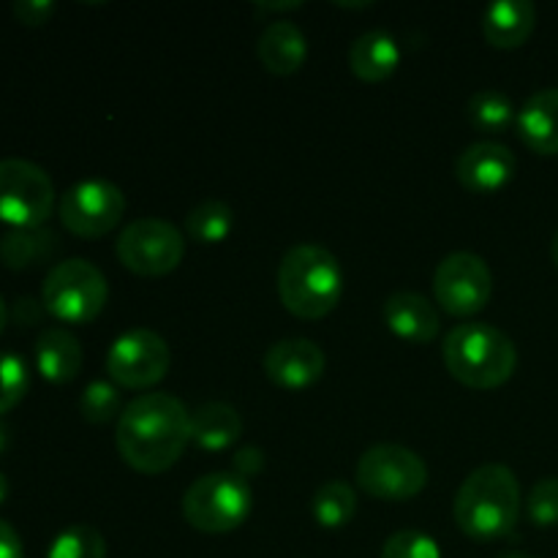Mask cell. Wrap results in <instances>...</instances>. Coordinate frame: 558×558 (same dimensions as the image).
<instances>
[{
	"label": "cell",
	"mask_w": 558,
	"mask_h": 558,
	"mask_svg": "<svg viewBox=\"0 0 558 558\" xmlns=\"http://www.w3.org/2000/svg\"><path fill=\"white\" fill-rule=\"evenodd\" d=\"M114 445L134 472L163 474L191 445V412L169 392H145L118 417Z\"/></svg>",
	"instance_id": "1"
},
{
	"label": "cell",
	"mask_w": 558,
	"mask_h": 558,
	"mask_svg": "<svg viewBox=\"0 0 558 558\" xmlns=\"http://www.w3.org/2000/svg\"><path fill=\"white\" fill-rule=\"evenodd\" d=\"M521 515V483L512 469L488 463L469 474L452 501V518L466 537L490 543L515 529Z\"/></svg>",
	"instance_id": "2"
},
{
	"label": "cell",
	"mask_w": 558,
	"mask_h": 558,
	"mask_svg": "<svg viewBox=\"0 0 558 558\" xmlns=\"http://www.w3.org/2000/svg\"><path fill=\"white\" fill-rule=\"evenodd\" d=\"M278 298L292 316L316 322L330 316L343 298V270L322 245H294L278 265Z\"/></svg>",
	"instance_id": "3"
},
{
	"label": "cell",
	"mask_w": 558,
	"mask_h": 558,
	"mask_svg": "<svg viewBox=\"0 0 558 558\" xmlns=\"http://www.w3.org/2000/svg\"><path fill=\"white\" fill-rule=\"evenodd\" d=\"M445 365L469 390H496L518 368V349L505 330L485 322L452 327L445 338Z\"/></svg>",
	"instance_id": "4"
},
{
	"label": "cell",
	"mask_w": 558,
	"mask_h": 558,
	"mask_svg": "<svg viewBox=\"0 0 558 558\" xmlns=\"http://www.w3.org/2000/svg\"><path fill=\"white\" fill-rule=\"evenodd\" d=\"M254 510V490L248 480L234 472H213L189 485L183 496V515L202 534H227L243 526Z\"/></svg>",
	"instance_id": "5"
},
{
	"label": "cell",
	"mask_w": 558,
	"mask_h": 558,
	"mask_svg": "<svg viewBox=\"0 0 558 558\" xmlns=\"http://www.w3.org/2000/svg\"><path fill=\"white\" fill-rule=\"evenodd\" d=\"M109 287L104 272L93 262L65 259L47 272L41 303L47 314L65 325H87L107 308Z\"/></svg>",
	"instance_id": "6"
},
{
	"label": "cell",
	"mask_w": 558,
	"mask_h": 558,
	"mask_svg": "<svg viewBox=\"0 0 558 558\" xmlns=\"http://www.w3.org/2000/svg\"><path fill=\"white\" fill-rule=\"evenodd\" d=\"M357 485L379 501H409L428 485V466L401 445H374L360 456Z\"/></svg>",
	"instance_id": "7"
},
{
	"label": "cell",
	"mask_w": 558,
	"mask_h": 558,
	"mask_svg": "<svg viewBox=\"0 0 558 558\" xmlns=\"http://www.w3.org/2000/svg\"><path fill=\"white\" fill-rule=\"evenodd\" d=\"M118 259L142 278H161L178 270L185 256V238L163 218H136L120 232Z\"/></svg>",
	"instance_id": "8"
},
{
	"label": "cell",
	"mask_w": 558,
	"mask_h": 558,
	"mask_svg": "<svg viewBox=\"0 0 558 558\" xmlns=\"http://www.w3.org/2000/svg\"><path fill=\"white\" fill-rule=\"evenodd\" d=\"M54 210V185L38 163L0 161V221L14 229H38Z\"/></svg>",
	"instance_id": "9"
},
{
	"label": "cell",
	"mask_w": 558,
	"mask_h": 558,
	"mask_svg": "<svg viewBox=\"0 0 558 558\" xmlns=\"http://www.w3.org/2000/svg\"><path fill=\"white\" fill-rule=\"evenodd\" d=\"M494 276L483 256L456 251L445 256L434 272V298L445 314L469 319L490 303Z\"/></svg>",
	"instance_id": "10"
},
{
	"label": "cell",
	"mask_w": 558,
	"mask_h": 558,
	"mask_svg": "<svg viewBox=\"0 0 558 558\" xmlns=\"http://www.w3.org/2000/svg\"><path fill=\"white\" fill-rule=\"evenodd\" d=\"M60 223L82 240H98L112 232L125 216L123 191L107 180H82L60 196Z\"/></svg>",
	"instance_id": "11"
},
{
	"label": "cell",
	"mask_w": 558,
	"mask_h": 558,
	"mask_svg": "<svg viewBox=\"0 0 558 558\" xmlns=\"http://www.w3.org/2000/svg\"><path fill=\"white\" fill-rule=\"evenodd\" d=\"M172 352L158 332L134 327L112 343L107 354L109 379L125 390H150L169 374Z\"/></svg>",
	"instance_id": "12"
},
{
	"label": "cell",
	"mask_w": 558,
	"mask_h": 558,
	"mask_svg": "<svg viewBox=\"0 0 558 558\" xmlns=\"http://www.w3.org/2000/svg\"><path fill=\"white\" fill-rule=\"evenodd\" d=\"M265 374L276 387L300 392L314 387L325 376L327 357L319 343L308 338H283L265 352Z\"/></svg>",
	"instance_id": "13"
},
{
	"label": "cell",
	"mask_w": 558,
	"mask_h": 558,
	"mask_svg": "<svg viewBox=\"0 0 558 558\" xmlns=\"http://www.w3.org/2000/svg\"><path fill=\"white\" fill-rule=\"evenodd\" d=\"M515 153L499 142H474L458 156L456 178L472 194H496L515 178Z\"/></svg>",
	"instance_id": "14"
},
{
	"label": "cell",
	"mask_w": 558,
	"mask_h": 558,
	"mask_svg": "<svg viewBox=\"0 0 558 558\" xmlns=\"http://www.w3.org/2000/svg\"><path fill=\"white\" fill-rule=\"evenodd\" d=\"M385 325L398 338L412 343H430L439 336V311L425 294L396 292L385 300Z\"/></svg>",
	"instance_id": "15"
},
{
	"label": "cell",
	"mask_w": 558,
	"mask_h": 558,
	"mask_svg": "<svg viewBox=\"0 0 558 558\" xmlns=\"http://www.w3.org/2000/svg\"><path fill=\"white\" fill-rule=\"evenodd\" d=\"M256 54L270 74L292 76L303 69L305 58H308V41L294 22L276 20L262 31L259 41H256Z\"/></svg>",
	"instance_id": "16"
},
{
	"label": "cell",
	"mask_w": 558,
	"mask_h": 558,
	"mask_svg": "<svg viewBox=\"0 0 558 558\" xmlns=\"http://www.w3.org/2000/svg\"><path fill=\"white\" fill-rule=\"evenodd\" d=\"M518 136L537 156H558V90L548 87L529 98L515 120Z\"/></svg>",
	"instance_id": "17"
},
{
	"label": "cell",
	"mask_w": 558,
	"mask_h": 558,
	"mask_svg": "<svg viewBox=\"0 0 558 558\" xmlns=\"http://www.w3.org/2000/svg\"><path fill=\"white\" fill-rule=\"evenodd\" d=\"M82 343L65 327H47L36 338V368L52 385H69L82 371Z\"/></svg>",
	"instance_id": "18"
},
{
	"label": "cell",
	"mask_w": 558,
	"mask_h": 558,
	"mask_svg": "<svg viewBox=\"0 0 558 558\" xmlns=\"http://www.w3.org/2000/svg\"><path fill=\"white\" fill-rule=\"evenodd\" d=\"M537 25V9L529 0H499L483 16V33L490 47L518 49Z\"/></svg>",
	"instance_id": "19"
},
{
	"label": "cell",
	"mask_w": 558,
	"mask_h": 558,
	"mask_svg": "<svg viewBox=\"0 0 558 558\" xmlns=\"http://www.w3.org/2000/svg\"><path fill=\"white\" fill-rule=\"evenodd\" d=\"M398 63H401V49H398L396 38L385 31L363 33L349 47V69L357 80L371 82V85L390 80Z\"/></svg>",
	"instance_id": "20"
},
{
	"label": "cell",
	"mask_w": 558,
	"mask_h": 558,
	"mask_svg": "<svg viewBox=\"0 0 558 558\" xmlns=\"http://www.w3.org/2000/svg\"><path fill=\"white\" fill-rule=\"evenodd\" d=\"M240 434H243V420H240L238 409L229 403L210 401L202 403L194 414H191V441L207 452H221L238 445Z\"/></svg>",
	"instance_id": "21"
},
{
	"label": "cell",
	"mask_w": 558,
	"mask_h": 558,
	"mask_svg": "<svg viewBox=\"0 0 558 558\" xmlns=\"http://www.w3.org/2000/svg\"><path fill=\"white\" fill-rule=\"evenodd\" d=\"M58 248L60 238L52 229H11V232H5L0 238V262L9 270L16 272L33 270V267H41L47 262H52Z\"/></svg>",
	"instance_id": "22"
},
{
	"label": "cell",
	"mask_w": 558,
	"mask_h": 558,
	"mask_svg": "<svg viewBox=\"0 0 558 558\" xmlns=\"http://www.w3.org/2000/svg\"><path fill=\"white\" fill-rule=\"evenodd\" d=\"M234 213L227 202L207 199L199 202L185 218V234L202 245H218L232 234Z\"/></svg>",
	"instance_id": "23"
},
{
	"label": "cell",
	"mask_w": 558,
	"mask_h": 558,
	"mask_svg": "<svg viewBox=\"0 0 558 558\" xmlns=\"http://www.w3.org/2000/svg\"><path fill=\"white\" fill-rule=\"evenodd\" d=\"M311 510L322 529H343L347 523H352L354 512H357V494L343 480H330L316 490Z\"/></svg>",
	"instance_id": "24"
},
{
	"label": "cell",
	"mask_w": 558,
	"mask_h": 558,
	"mask_svg": "<svg viewBox=\"0 0 558 558\" xmlns=\"http://www.w3.org/2000/svg\"><path fill=\"white\" fill-rule=\"evenodd\" d=\"M466 118L483 134H505L510 131V125L515 123L518 114L512 107L510 96L499 90H480L469 98L466 104Z\"/></svg>",
	"instance_id": "25"
},
{
	"label": "cell",
	"mask_w": 558,
	"mask_h": 558,
	"mask_svg": "<svg viewBox=\"0 0 558 558\" xmlns=\"http://www.w3.org/2000/svg\"><path fill=\"white\" fill-rule=\"evenodd\" d=\"M47 558H107V543L98 529L76 523L54 537Z\"/></svg>",
	"instance_id": "26"
},
{
	"label": "cell",
	"mask_w": 558,
	"mask_h": 558,
	"mask_svg": "<svg viewBox=\"0 0 558 558\" xmlns=\"http://www.w3.org/2000/svg\"><path fill=\"white\" fill-rule=\"evenodd\" d=\"M80 414L85 423L90 425H107L114 417L123 414V401H120V390L112 381H90L80 398Z\"/></svg>",
	"instance_id": "27"
},
{
	"label": "cell",
	"mask_w": 558,
	"mask_h": 558,
	"mask_svg": "<svg viewBox=\"0 0 558 558\" xmlns=\"http://www.w3.org/2000/svg\"><path fill=\"white\" fill-rule=\"evenodd\" d=\"M31 390L27 363L14 352H0V417L9 414Z\"/></svg>",
	"instance_id": "28"
},
{
	"label": "cell",
	"mask_w": 558,
	"mask_h": 558,
	"mask_svg": "<svg viewBox=\"0 0 558 558\" xmlns=\"http://www.w3.org/2000/svg\"><path fill=\"white\" fill-rule=\"evenodd\" d=\"M381 558H441L439 543L417 529H403L387 537Z\"/></svg>",
	"instance_id": "29"
},
{
	"label": "cell",
	"mask_w": 558,
	"mask_h": 558,
	"mask_svg": "<svg viewBox=\"0 0 558 558\" xmlns=\"http://www.w3.org/2000/svg\"><path fill=\"white\" fill-rule=\"evenodd\" d=\"M526 512L534 526H558V477H545L534 485L526 499Z\"/></svg>",
	"instance_id": "30"
},
{
	"label": "cell",
	"mask_w": 558,
	"mask_h": 558,
	"mask_svg": "<svg viewBox=\"0 0 558 558\" xmlns=\"http://www.w3.org/2000/svg\"><path fill=\"white\" fill-rule=\"evenodd\" d=\"M11 14H14L16 22H22V25L41 27L47 25L49 16L54 14V3H49V0H16V3L11 5Z\"/></svg>",
	"instance_id": "31"
},
{
	"label": "cell",
	"mask_w": 558,
	"mask_h": 558,
	"mask_svg": "<svg viewBox=\"0 0 558 558\" xmlns=\"http://www.w3.org/2000/svg\"><path fill=\"white\" fill-rule=\"evenodd\" d=\"M232 466L238 477L243 480L256 477V474H262V469H265V452H262L259 447H251V445L240 447L232 458Z\"/></svg>",
	"instance_id": "32"
},
{
	"label": "cell",
	"mask_w": 558,
	"mask_h": 558,
	"mask_svg": "<svg viewBox=\"0 0 558 558\" xmlns=\"http://www.w3.org/2000/svg\"><path fill=\"white\" fill-rule=\"evenodd\" d=\"M44 303H38V300H33V298H20L14 303V311H11V314H14V319H16V325L20 327H27V325H38V322H41V316H44Z\"/></svg>",
	"instance_id": "33"
},
{
	"label": "cell",
	"mask_w": 558,
	"mask_h": 558,
	"mask_svg": "<svg viewBox=\"0 0 558 558\" xmlns=\"http://www.w3.org/2000/svg\"><path fill=\"white\" fill-rule=\"evenodd\" d=\"M0 558H25L20 534L5 521H0Z\"/></svg>",
	"instance_id": "34"
},
{
	"label": "cell",
	"mask_w": 558,
	"mask_h": 558,
	"mask_svg": "<svg viewBox=\"0 0 558 558\" xmlns=\"http://www.w3.org/2000/svg\"><path fill=\"white\" fill-rule=\"evenodd\" d=\"M5 325H9V305H5V300L0 298V336H3Z\"/></svg>",
	"instance_id": "35"
},
{
	"label": "cell",
	"mask_w": 558,
	"mask_h": 558,
	"mask_svg": "<svg viewBox=\"0 0 558 558\" xmlns=\"http://www.w3.org/2000/svg\"><path fill=\"white\" fill-rule=\"evenodd\" d=\"M9 480H5V474L0 472V505H3L5 499H9Z\"/></svg>",
	"instance_id": "36"
},
{
	"label": "cell",
	"mask_w": 558,
	"mask_h": 558,
	"mask_svg": "<svg viewBox=\"0 0 558 558\" xmlns=\"http://www.w3.org/2000/svg\"><path fill=\"white\" fill-rule=\"evenodd\" d=\"M550 259H554V265L558 270V232L554 234V243H550Z\"/></svg>",
	"instance_id": "37"
},
{
	"label": "cell",
	"mask_w": 558,
	"mask_h": 558,
	"mask_svg": "<svg viewBox=\"0 0 558 558\" xmlns=\"http://www.w3.org/2000/svg\"><path fill=\"white\" fill-rule=\"evenodd\" d=\"M496 558H534V556L523 554V550H507V554H501V556H496Z\"/></svg>",
	"instance_id": "38"
},
{
	"label": "cell",
	"mask_w": 558,
	"mask_h": 558,
	"mask_svg": "<svg viewBox=\"0 0 558 558\" xmlns=\"http://www.w3.org/2000/svg\"><path fill=\"white\" fill-rule=\"evenodd\" d=\"M5 447H9V430H5L3 425H0V452H3Z\"/></svg>",
	"instance_id": "39"
}]
</instances>
